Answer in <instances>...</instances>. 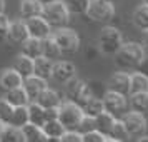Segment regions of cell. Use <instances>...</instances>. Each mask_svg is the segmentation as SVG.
Segmentation results:
<instances>
[{"label":"cell","instance_id":"6da1fadb","mask_svg":"<svg viewBox=\"0 0 148 142\" xmlns=\"http://www.w3.org/2000/svg\"><path fill=\"white\" fill-rule=\"evenodd\" d=\"M147 60V48L138 42H123L120 50L115 54V62L120 69L136 70Z\"/></svg>","mask_w":148,"mask_h":142},{"label":"cell","instance_id":"7a4b0ae2","mask_svg":"<svg viewBox=\"0 0 148 142\" xmlns=\"http://www.w3.org/2000/svg\"><path fill=\"white\" fill-rule=\"evenodd\" d=\"M43 17L52 27H65L70 20V10L65 0H48L43 2Z\"/></svg>","mask_w":148,"mask_h":142},{"label":"cell","instance_id":"3957f363","mask_svg":"<svg viewBox=\"0 0 148 142\" xmlns=\"http://www.w3.org/2000/svg\"><path fill=\"white\" fill-rule=\"evenodd\" d=\"M83 117H85V112L82 105L72 100H63L58 107V121L63 124L67 130H78Z\"/></svg>","mask_w":148,"mask_h":142},{"label":"cell","instance_id":"277c9868","mask_svg":"<svg viewBox=\"0 0 148 142\" xmlns=\"http://www.w3.org/2000/svg\"><path fill=\"white\" fill-rule=\"evenodd\" d=\"M123 45V35L116 27L112 25H105L101 28L100 35H98V48L103 55L108 57H115V54L120 50Z\"/></svg>","mask_w":148,"mask_h":142},{"label":"cell","instance_id":"5b68a950","mask_svg":"<svg viewBox=\"0 0 148 142\" xmlns=\"http://www.w3.org/2000/svg\"><path fill=\"white\" fill-rule=\"evenodd\" d=\"M55 42L58 44L62 54H77L80 48V37L78 34L68 27H58L53 34Z\"/></svg>","mask_w":148,"mask_h":142},{"label":"cell","instance_id":"8992f818","mask_svg":"<svg viewBox=\"0 0 148 142\" xmlns=\"http://www.w3.org/2000/svg\"><path fill=\"white\" fill-rule=\"evenodd\" d=\"M65 94H67L68 100L75 102V104H78V105H83L85 102L92 97V87L88 85L85 80H82V79H72V80L65 84Z\"/></svg>","mask_w":148,"mask_h":142},{"label":"cell","instance_id":"52a82bcc","mask_svg":"<svg viewBox=\"0 0 148 142\" xmlns=\"http://www.w3.org/2000/svg\"><path fill=\"white\" fill-rule=\"evenodd\" d=\"M87 17H90L95 22L107 24L115 17V5L110 0H92L88 7Z\"/></svg>","mask_w":148,"mask_h":142},{"label":"cell","instance_id":"ba28073f","mask_svg":"<svg viewBox=\"0 0 148 142\" xmlns=\"http://www.w3.org/2000/svg\"><path fill=\"white\" fill-rule=\"evenodd\" d=\"M120 119L125 124L130 137H136L138 139L140 135L145 134V130H147V117H145V114L136 112V110L132 109V110H127Z\"/></svg>","mask_w":148,"mask_h":142},{"label":"cell","instance_id":"9c48e42d","mask_svg":"<svg viewBox=\"0 0 148 142\" xmlns=\"http://www.w3.org/2000/svg\"><path fill=\"white\" fill-rule=\"evenodd\" d=\"M103 104H105V110H108L110 114H113L116 119H120L121 115L127 112L128 109V100L127 95L113 92V90H105L103 94Z\"/></svg>","mask_w":148,"mask_h":142},{"label":"cell","instance_id":"30bf717a","mask_svg":"<svg viewBox=\"0 0 148 142\" xmlns=\"http://www.w3.org/2000/svg\"><path fill=\"white\" fill-rule=\"evenodd\" d=\"M77 77V67L68 60H57L53 62V70H52V79L65 85L68 82Z\"/></svg>","mask_w":148,"mask_h":142},{"label":"cell","instance_id":"8fae6325","mask_svg":"<svg viewBox=\"0 0 148 142\" xmlns=\"http://www.w3.org/2000/svg\"><path fill=\"white\" fill-rule=\"evenodd\" d=\"M27 22V27H28V32H30V37H35V39H47L50 35L53 34L52 32V25L45 20V17L43 15H38V17H32V19H28Z\"/></svg>","mask_w":148,"mask_h":142},{"label":"cell","instance_id":"7c38bea8","mask_svg":"<svg viewBox=\"0 0 148 142\" xmlns=\"http://www.w3.org/2000/svg\"><path fill=\"white\" fill-rule=\"evenodd\" d=\"M30 37V32H28V27H27V22L23 19H18V20H14L10 22V27H8V35L7 39L14 44H23Z\"/></svg>","mask_w":148,"mask_h":142},{"label":"cell","instance_id":"4fadbf2b","mask_svg":"<svg viewBox=\"0 0 148 142\" xmlns=\"http://www.w3.org/2000/svg\"><path fill=\"white\" fill-rule=\"evenodd\" d=\"M107 90H113L118 94L130 95V74L127 72H115L107 82Z\"/></svg>","mask_w":148,"mask_h":142},{"label":"cell","instance_id":"5bb4252c","mask_svg":"<svg viewBox=\"0 0 148 142\" xmlns=\"http://www.w3.org/2000/svg\"><path fill=\"white\" fill-rule=\"evenodd\" d=\"M23 87L27 90V94L30 95V99L37 100L38 95L48 87V84H47V79H42V77L34 74V75H30V77H27V79H23Z\"/></svg>","mask_w":148,"mask_h":142},{"label":"cell","instance_id":"9a60e30c","mask_svg":"<svg viewBox=\"0 0 148 142\" xmlns=\"http://www.w3.org/2000/svg\"><path fill=\"white\" fill-rule=\"evenodd\" d=\"M23 85V77H22L14 67L12 69H5L2 74H0V87L3 89L5 92L12 90L15 87H20Z\"/></svg>","mask_w":148,"mask_h":142},{"label":"cell","instance_id":"2e32d148","mask_svg":"<svg viewBox=\"0 0 148 142\" xmlns=\"http://www.w3.org/2000/svg\"><path fill=\"white\" fill-rule=\"evenodd\" d=\"M43 14V2L42 0H20V17L28 20L32 17H38Z\"/></svg>","mask_w":148,"mask_h":142},{"label":"cell","instance_id":"e0dca14e","mask_svg":"<svg viewBox=\"0 0 148 142\" xmlns=\"http://www.w3.org/2000/svg\"><path fill=\"white\" fill-rule=\"evenodd\" d=\"M53 70V59H50L47 55H38L34 59V74L42 77V79H50Z\"/></svg>","mask_w":148,"mask_h":142},{"label":"cell","instance_id":"ac0fdd59","mask_svg":"<svg viewBox=\"0 0 148 142\" xmlns=\"http://www.w3.org/2000/svg\"><path fill=\"white\" fill-rule=\"evenodd\" d=\"M42 129H43V132H45V135H47V142L60 141L62 135L65 134V130H67L58 119H50V121H47L43 125H42Z\"/></svg>","mask_w":148,"mask_h":142},{"label":"cell","instance_id":"d6986e66","mask_svg":"<svg viewBox=\"0 0 148 142\" xmlns=\"http://www.w3.org/2000/svg\"><path fill=\"white\" fill-rule=\"evenodd\" d=\"M5 99H7L14 107H18V105H28V104L32 102L30 95L27 94V90H25L23 85L15 87V89H12V90H7V92H5Z\"/></svg>","mask_w":148,"mask_h":142},{"label":"cell","instance_id":"ffe728a7","mask_svg":"<svg viewBox=\"0 0 148 142\" xmlns=\"http://www.w3.org/2000/svg\"><path fill=\"white\" fill-rule=\"evenodd\" d=\"M37 102L40 104L42 107L50 109V107H60V104H62L63 100H62L60 94H58L57 90H53V89H48V87H47L40 95H38Z\"/></svg>","mask_w":148,"mask_h":142},{"label":"cell","instance_id":"44dd1931","mask_svg":"<svg viewBox=\"0 0 148 142\" xmlns=\"http://www.w3.org/2000/svg\"><path fill=\"white\" fill-rule=\"evenodd\" d=\"M22 130H23L25 142H47V135L40 125H35L32 122H28L22 127Z\"/></svg>","mask_w":148,"mask_h":142},{"label":"cell","instance_id":"7402d4cb","mask_svg":"<svg viewBox=\"0 0 148 142\" xmlns=\"http://www.w3.org/2000/svg\"><path fill=\"white\" fill-rule=\"evenodd\" d=\"M14 69L23 79H27L30 75H34V59L25 54H20L14 62Z\"/></svg>","mask_w":148,"mask_h":142},{"label":"cell","instance_id":"603a6c76","mask_svg":"<svg viewBox=\"0 0 148 142\" xmlns=\"http://www.w3.org/2000/svg\"><path fill=\"white\" fill-rule=\"evenodd\" d=\"M132 22H133V25L138 30L141 32H145L148 30V3H141L138 7L135 8L133 15H132Z\"/></svg>","mask_w":148,"mask_h":142},{"label":"cell","instance_id":"cb8c5ba5","mask_svg":"<svg viewBox=\"0 0 148 142\" xmlns=\"http://www.w3.org/2000/svg\"><path fill=\"white\" fill-rule=\"evenodd\" d=\"M28 121L35 124V125H43L47 122V114H45V107H42L37 100H32L28 104Z\"/></svg>","mask_w":148,"mask_h":142},{"label":"cell","instance_id":"d4e9b609","mask_svg":"<svg viewBox=\"0 0 148 142\" xmlns=\"http://www.w3.org/2000/svg\"><path fill=\"white\" fill-rule=\"evenodd\" d=\"M22 54L28 55L32 59H37L38 55H43V45H42L40 39L35 37H28L27 40L22 44Z\"/></svg>","mask_w":148,"mask_h":142},{"label":"cell","instance_id":"484cf974","mask_svg":"<svg viewBox=\"0 0 148 142\" xmlns=\"http://www.w3.org/2000/svg\"><path fill=\"white\" fill-rule=\"evenodd\" d=\"M133 92H148V75L145 72L130 74V94Z\"/></svg>","mask_w":148,"mask_h":142},{"label":"cell","instance_id":"4316f807","mask_svg":"<svg viewBox=\"0 0 148 142\" xmlns=\"http://www.w3.org/2000/svg\"><path fill=\"white\" fill-rule=\"evenodd\" d=\"M115 121H116V117H115L113 114H110L108 110H103L101 114H98L97 117H95L97 129H98L100 132H103L105 135L110 134V130H112V127H113Z\"/></svg>","mask_w":148,"mask_h":142},{"label":"cell","instance_id":"83f0119b","mask_svg":"<svg viewBox=\"0 0 148 142\" xmlns=\"http://www.w3.org/2000/svg\"><path fill=\"white\" fill-rule=\"evenodd\" d=\"M0 141H3V142H25L23 130L20 127L12 125V124H5V127L2 130V135H0Z\"/></svg>","mask_w":148,"mask_h":142},{"label":"cell","instance_id":"f1b7e54d","mask_svg":"<svg viewBox=\"0 0 148 142\" xmlns=\"http://www.w3.org/2000/svg\"><path fill=\"white\" fill-rule=\"evenodd\" d=\"M82 109H83L85 115H90V117H97L98 114H101V112L105 110V104H103V99L92 95V97H90V99H88V100L85 102L83 105H82Z\"/></svg>","mask_w":148,"mask_h":142},{"label":"cell","instance_id":"f546056e","mask_svg":"<svg viewBox=\"0 0 148 142\" xmlns=\"http://www.w3.org/2000/svg\"><path fill=\"white\" fill-rule=\"evenodd\" d=\"M130 105L136 112L147 114L148 112V92H133V94H130Z\"/></svg>","mask_w":148,"mask_h":142},{"label":"cell","instance_id":"4dcf8cb0","mask_svg":"<svg viewBox=\"0 0 148 142\" xmlns=\"http://www.w3.org/2000/svg\"><path fill=\"white\" fill-rule=\"evenodd\" d=\"M110 142H123V141H128L130 139V134H128L125 124L121 122V119H116L113 124V127L110 130Z\"/></svg>","mask_w":148,"mask_h":142},{"label":"cell","instance_id":"1f68e13d","mask_svg":"<svg viewBox=\"0 0 148 142\" xmlns=\"http://www.w3.org/2000/svg\"><path fill=\"white\" fill-rule=\"evenodd\" d=\"M28 122H30L28 121V105H18V107H15L10 124L15 125V127L22 129L25 124H28Z\"/></svg>","mask_w":148,"mask_h":142},{"label":"cell","instance_id":"d6a6232c","mask_svg":"<svg viewBox=\"0 0 148 142\" xmlns=\"http://www.w3.org/2000/svg\"><path fill=\"white\" fill-rule=\"evenodd\" d=\"M42 45H43V55H47V57H50V59H55V57L63 55L62 50H60V47H58V44L55 42L53 35L43 39V40H42Z\"/></svg>","mask_w":148,"mask_h":142},{"label":"cell","instance_id":"836d02e7","mask_svg":"<svg viewBox=\"0 0 148 142\" xmlns=\"http://www.w3.org/2000/svg\"><path fill=\"white\" fill-rule=\"evenodd\" d=\"M68 5L70 14L73 15H87L88 7H90V2L92 0H65Z\"/></svg>","mask_w":148,"mask_h":142},{"label":"cell","instance_id":"e575fe53","mask_svg":"<svg viewBox=\"0 0 148 142\" xmlns=\"http://www.w3.org/2000/svg\"><path fill=\"white\" fill-rule=\"evenodd\" d=\"M14 110H15V107L5 99V97L0 99V119L5 122V124H10L12 115H14Z\"/></svg>","mask_w":148,"mask_h":142},{"label":"cell","instance_id":"d590c367","mask_svg":"<svg viewBox=\"0 0 148 142\" xmlns=\"http://www.w3.org/2000/svg\"><path fill=\"white\" fill-rule=\"evenodd\" d=\"M83 142H110V135H105L98 129H93L83 134Z\"/></svg>","mask_w":148,"mask_h":142},{"label":"cell","instance_id":"8d00e7d4","mask_svg":"<svg viewBox=\"0 0 148 142\" xmlns=\"http://www.w3.org/2000/svg\"><path fill=\"white\" fill-rule=\"evenodd\" d=\"M60 142H83V134L80 130H65Z\"/></svg>","mask_w":148,"mask_h":142},{"label":"cell","instance_id":"74e56055","mask_svg":"<svg viewBox=\"0 0 148 142\" xmlns=\"http://www.w3.org/2000/svg\"><path fill=\"white\" fill-rule=\"evenodd\" d=\"M97 129V124H95V117H90V115H85L83 117V121L80 124V130L82 134H85V132H90V130H93Z\"/></svg>","mask_w":148,"mask_h":142},{"label":"cell","instance_id":"f35d334b","mask_svg":"<svg viewBox=\"0 0 148 142\" xmlns=\"http://www.w3.org/2000/svg\"><path fill=\"white\" fill-rule=\"evenodd\" d=\"M8 27H10V20H8L7 15L2 12V14H0V40L7 39V35H8Z\"/></svg>","mask_w":148,"mask_h":142},{"label":"cell","instance_id":"ab89813d","mask_svg":"<svg viewBox=\"0 0 148 142\" xmlns=\"http://www.w3.org/2000/svg\"><path fill=\"white\" fill-rule=\"evenodd\" d=\"M45 114H47V121H50V119H58V107L45 109Z\"/></svg>","mask_w":148,"mask_h":142},{"label":"cell","instance_id":"60d3db41","mask_svg":"<svg viewBox=\"0 0 148 142\" xmlns=\"http://www.w3.org/2000/svg\"><path fill=\"white\" fill-rule=\"evenodd\" d=\"M141 44H143V47L148 50V30H145V32H143V42H141Z\"/></svg>","mask_w":148,"mask_h":142},{"label":"cell","instance_id":"b9f144b4","mask_svg":"<svg viewBox=\"0 0 148 142\" xmlns=\"http://www.w3.org/2000/svg\"><path fill=\"white\" fill-rule=\"evenodd\" d=\"M5 12V0H0V14Z\"/></svg>","mask_w":148,"mask_h":142},{"label":"cell","instance_id":"7bdbcfd3","mask_svg":"<svg viewBox=\"0 0 148 142\" xmlns=\"http://www.w3.org/2000/svg\"><path fill=\"white\" fill-rule=\"evenodd\" d=\"M138 141H140V142H148V135H145V134L140 135V137H138Z\"/></svg>","mask_w":148,"mask_h":142},{"label":"cell","instance_id":"ee69618b","mask_svg":"<svg viewBox=\"0 0 148 142\" xmlns=\"http://www.w3.org/2000/svg\"><path fill=\"white\" fill-rule=\"evenodd\" d=\"M3 127H5V122L0 119V135H2V130H3Z\"/></svg>","mask_w":148,"mask_h":142},{"label":"cell","instance_id":"f6af8a7d","mask_svg":"<svg viewBox=\"0 0 148 142\" xmlns=\"http://www.w3.org/2000/svg\"><path fill=\"white\" fill-rule=\"evenodd\" d=\"M143 2H145V3H148V0H143Z\"/></svg>","mask_w":148,"mask_h":142},{"label":"cell","instance_id":"bcb514c9","mask_svg":"<svg viewBox=\"0 0 148 142\" xmlns=\"http://www.w3.org/2000/svg\"><path fill=\"white\" fill-rule=\"evenodd\" d=\"M147 60H148V54H147Z\"/></svg>","mask_w":148,"mask_h":142},{"label":"cell","instance_id":"7dc6e473","mask_svg":"<svg viewBox=\"0 0 148 142\" xmlns=\"http://www.w3.org/2000/svg\"><path fill=\"white\" fill-rule=\"evenodd\" d=\"M110 2H113V0H110Z\"/></svg>","mask_w":148,"mask_h":142}]
</instances>
